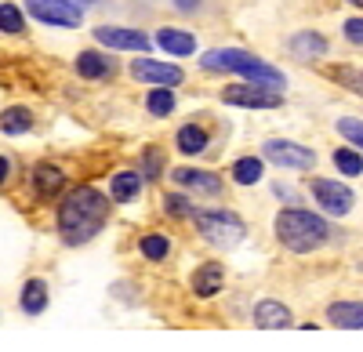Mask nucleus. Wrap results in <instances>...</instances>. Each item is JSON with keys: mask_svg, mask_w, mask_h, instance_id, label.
<instances>
[{"mask_svg": "<svg viewBox=\"0 0 363 352\" xmlns=\"http://www.w3.org/2000/svg\"><path fill=\"white\" fill-rule=\"evenodd\" d=\"M106 218H109V196H102L91 186H80L62 200V208H58V232H62L66 244L77 247V244H87L95 237L106 225Z\"/></svg>", "mask_w": 363, "mask_h": 352, "instance_id": "nucleus-1", "label": "nucleus"}, {"mask_svg": "<svg viewBox=\"0 0 363 352\" xmlns=\"http://www.w3.org/2000/svg\"><path fill=\"white\" fill-rule=\"evenodd\" d=\"M200 66L211 73H240V76H247V84H262V87H272V91L284 87V73L262 62V58H255L244 47H215L200 58Z\"/></svg>", "mask_w": 363, "mask_h": 352, "instance_id": "nucleus-2", "label": "nucleus"}, {"mask_svg": "<svg viewBox=\"0 0 363 352\" xmlns=\"http://www.w3.org/2000/svg\"><path fill=\"white\" fill-rule=\"evenodd\" d=\"M327 222L320 218V215H313V211H301V208H287V211H280V218H277V237H280V244L287 247V251H294V254H306V251H313V247H320L323 240H327Z\"/></svg>", "mask_w": 363, "mask_h": 352, "instance_id": "nucleus-3", "label": "nucleus"}, {"mask_svg": "<svg viewBox=\"0 0 363 352\" xmlns=\"http://www.w3.org/2000/svg\"><path fill=\"white\" fill-rule=\"evenodd\" d=\"M196 229H200V237L207 244H215V247H236L240 240H244V232L247 225L240 222L233 211H196Z\"/></svg>", "mask_w": 363, "mask_h": 352, "instance_id": "nucleus-4", "label": "nucleus"}, {"mask_svg": "<svg viewBox=\"0 0 363 352\" xmlns=\"http://www.w3.org/2000/svg\"><path fill=\"white\" fill-rule=\"evenodd\" d=\"M262 157L272 160L277 167H291V171H309L316 164L313 149H306V145H298V142H284V138H269L262 145Z\"/></svg>", "mask_w": 363, "mask_h": 352, "instance_id": "nucleus-5", "label": "nucleus"}, {"mask_svg": "<svg viewBox=\"0 0 363 352\" xmlns=\"http://www.w3.org/2000/svg\"><path fill=\"white\" fill-rule=\"evenodd\" d=\"M26 11L33 15L37 22L62 25V29H77L80 18H84L73 0H26Z\"/></svg>", "mask_w": 363, "mask_h": 352, "instance_id": "nucleus-6", "label": "nucleus"}, {"mask_svg": "<svg viewBox=\"0 0 363 352\" xmlns=\"http://www.w3.org/2000/svg\"><path fill=\"white\" fill-rule=\"evenodd\" d=\"M222 102L240 106V109H277L284 98H280V91L262 87V84H233L222 91Z\"/></svg>", "mask_w": 363, "mask_h": 352, "instance_id": "nucleus-7", "label": "nucleus"}, {"mask_svg": "<svg viewBox=\"0 0 363 352\" xmlns=\"http://www.w3.org/2000/svg\"><path fill=\"white\" fill-rule=\"evenodd\" d=\"M313 196L327 215H349L352 208V189L342 182H330V178H313Z\"/></svg>", "mask_w": 363, "mask_h": 352, "instance_id": "nucleus-8", "label": "nucleus"}, {"mask_svg": "<svg viewBox=\"0 0 363 352\" xmlns=\"http://www.w3.org/2000/svg\"><path fill=\"white\" fill-rule=\"evenodd\" d=\"M95 40L113 51H149V37L142 29H124V25H99Z\"/></svg>", "mask_w": 363, "mask_h": 352, "instance_id": "nucleus-9", "label": "nucleus"}, {"mask_svg": "<svg viewBox=\"0 0 363 352\" xmlns=\"http://www.w3.org/2000/svg\"><path fill=\"white\" fill-rule=\"evenodd\" d=\"M131 76L142 80V84H157V87L182 84V69L167 66V62H157V58H135V62H131Z\"/></svg>", "mask_w": 363, "mask_h": 352, "instance_id": "nucleus-10", "label": "nucleus"}, {"mask_svg": "<svg viewBox=\"0 0 363 352\" xmlns=\"http://www.w3.org/2000/svg\"><path fill=\"white\" fill-rule=\"evenodd\" d=\"M171 178L178 186H186L193 193H203V196H218L222 193V178L218 174H211V171H196V167H174L171 171Z\"/></svg>", "mask_w": 363, "mask_h": 352, "instance_id": "nucleus-11", "label": "nucleus"}, {"mask_svg": "<svg viewBox=\"0 0 363 352\" xmlns=\"http://www.w3.org/2000/svg\"><path fill=\"white\" fill-rule=\"evenodd\" d=\"M113 69H116L113 58L102 55V51H80V55H77V73H80L84 80H109Z\"/></svg>", "mask_w": 363, "mask_h": 352, "instance_id": "nucleus-12", "label": "nucleus"}, {"mask_svg": "<svg viewBox=\"0 0 363 352\" xmlns=\"http://www.w3.org/2000/svg\"><path fill=\"white\" fill-rule=\"evenodd\" d=\"M255 324H258L262 331H280V327H287V324H291V309H287L284 302L265 298V302H258V305H255Z\"/></svg>", "mask_w": 363, "mask_h": 352, "instance_id": "nucleus-13", "label": "nucleus"}, {"mask_svg": "<svg viewBox=\"0 0 363 352\" xmlns=\"http://www.w3.org/2000/svg\"><path fill=\"white\" fill-rule=\"evenodd\" d=\"M222 283H225V269L218 266V261H207V266H200V269L193 273V290H196L200 298L218 295Z\"/></svg>", "mask_w": 363, "mask_h": 352, "instance_id": "nucleus-14", "label": "nucleus"}, {"mask_svg": "<svg viewBox=\"0 0 363 352\" xmlns=\"http://www.w3.org/2000/svg\"><path fill=\"white\" fill-rule=\"evenodd\" d=\"M62 186H66L62 167H55V164H37L33 167V189H37V196H55V193H62Z\"/></svg>", "mask_w": 363, "mask_h": 352, "instance_id": "nucleus-15", "label": "nucleus"}, {"mask_svg": "<svg viewBox=\"0 0 363 352\" xmlns=\"http://www.w3.org/2000/svg\"><path fill=\"white\" fill-rule=\"evenodd\" d=\"M327 319L335 327H345V331H359L363 327V302H335L327 309Z\"/></svg>", "mask_w": 363, "mask_h": 352, "instance_id": "nucleus-16", "label": "nucleus"}, {"mask_svg": "<svg viewBox=\"0 0 363 352\" xmlns=\"http://www.w3.org/2000/svg\"><path fill=\"white\" fill-rule=\"evenodd\" d=\"M138 193H142V174H138V171H120V174H113L109 196H113L116 203H131V200H138Z\"/></svg>", "mask_w": 363, "mask_h": 352, "instance_id": "nucleus-17", "label": "nucleus"}, {"mask_svg": "<svg viewBox=\"0 0 363 352\" xmlns=\"http://www.w3.org/2000/svg\"><path fill=\"white\" fill-rule=\"evenodd\" d=\"M157 44L178 58H186V55H196V37L186 33V29H160L157 33Z\"/></svg>", "mask_w": 363, "mask_h": 352, "instance_id": "nucleus-18", "label": "nucleus"}, {"mask_svg": "<svg viewBox=\"0 0 363 352\" xmlns=\"http://www.w3.org/2000/svg\"><path fill=\"white\" fill-rule=\"evenodd\" d=\"M287 47H291L294 58H301V62H313V58H323L327 55V40L320 33H298V37H291Z\"/></svg>", "mask_w": 363, "mask_h": 352, "instance_id": "nucleus-19", "label": "nucleus"}, {"mask_svg": "<svg viewBox=\"0 0 363 352\" xmlns=\"http://www.w3.org/2000/svg\"><path fill=\"white\" fill-rule=\"evenodd\" d=\"M29 316H37V312H44V305H48V283L44 280H26V287H22V302H18Z\"/></svg>", "mask_w": 363, "mask_h": 352, "instance_id": "nucleus-20", "label": "nucleus"}, {"mask_svg": "<svg viewBox=\"0 0 363 352\" xmlns=\"http://www.w3.org/2000/svg\"><path fill=\"white\" fill-rule=\"evenodd\" d=\"M178 149L186 153V157H196V153H203L207 149V131L203 127H196V124H186V127H178Z\"/></svg>", "mask_w": 363, "mask_h": 352, "instance_id": "nucleus-21", "label": "nucleus"}, {"mask_svg": "<svg viewBox=\"0 0 363 352\" xmlns=\"http://www.w3.org/2000/svg\"><path fill=\"white\" fill-rule=\"evenodd\" d=\"M29 127H33V113H29V109L11 106V109L0 113V131H4V135H22Z\"/></svg>", "mask_w": 363, "mask_h": 352, "instance_id": "nucleus-22", "label": "nucleus"}, {"mask_svg": "<svg viewBox=\"0 0 363 352\" xmlns=\"http://www.w3.org/2000/svg\"><path fill=\"white\" fill-rule=\"evenodd\" d=\"M258 178H262V160H258V157H240V160L233 164V182L255 186Z\"/></svg>", "mask_w": 363, "mask_h": 352, "instance_id": "nucleus-23", "label": "nucleus"}, {"mask_svg": "<svg viewBox=\"0 0 363 352\" xmlns=\"http://www.w3.org/2000/svg\"><path fill=\"white\" fill-rule=\"evenodd\" d=\"M138 251H142L149 261H164V258L171 254V240H167V237H160V232H149V237H142Z\"/></svg>", "mask_w": 363, "mask_h": 352, "instance_id": "nucleus-24", "label": "nucleus"}, {"mask_svg": "<svg viewBox=\"0 0 363 352\" xmlns=\"http://www.w3.org/2000/svg\"><path fill=\"white\" fill-rule=\"evenodd\" d=\"M145 109L153 113V116H171V113H174V95H171V87H157V91L145 98Z\"/></svg>", "mask_w": 363, "mask_h": 352, "instance_id": "nucleus-25", "label": "nucleus"}, {"mask_svg": "<svg viewBox=\"0 0 363 352\" xmlns=\"http://www.w3.org/2000/svg\"><path fill=\"white\" fill-rule=\"evenodd\" d=\"M22 29H26L22 8L18 4H0V33H22Z\"/></svg>", "mask_w": 363, "mask_h": 352, "instance_id": "nucleus-26", "label": "nucleus"}, {"mask_svg": "<svg viewBox=\"0 0 363 352\" xmlns=\"http://www.w3.org/2000/svg\"><path fill=\"white\" fill-rule=\"evenodd\" d=\"M335 167H338L342 174H349V178H356V174L363 171V157H359L356 149H338V153H335Z\"/></svg>", "mask_w": 363, "mask_h": 352, "instance_id": "nucleus-27", "label": "nucleus"}, {"mask_svg": "<svg viewBox=\"0 0 363 352\" xmlns=\"http://www.w3.org/2000/svg\"><path fill=\"white\" fill-rule=\"evenodd\" d=\"M338 135L363 149V120H356V116H342V120H338Z\"/></svg>", "mask_w": 363, "mask_h": 352, "instance_id": "nucleus-28", "label": "nucleus"}, {"mask_svg": "<svg viewBox=\"0 0 363 352\" xmlns=\"http://www.w3.org/2000/svg\"><path fill=\"white\" fill-rule=\"evenodd\" d=\"M164 211L174 215V218H189V215H196V211H193V203H189L186 196H178V193H171V196L164 200Z\"/></svg>", "mask_w": 363, "mask_h": 352, "instance_id": "nucleus-29", "label": "nucleus"}, {"mask_svg": "<svg viewBox=\"0 0 363 352\" xmlns=\"http://www.w3.org/2000/svg\"><path fill=\"white\" fill-rule=\"evenodd\" d=\"M345 37H349L352 44H363V18H349V22H345Z\"/></svg>", "mask_w": 363, "mask_h": 352, "instance_id": "nucleus-30", "label": "nucleus"}, {"mask_svg": "<svg viewBox=\"0 0 363 352\" xmlns=\"http://www.w3.org/2000/svg\"><path fill=\"white\" fill-rule=\"evenodd\" d=\"M145 174H149V178H157V174H160V153L157 149H145Z\"/></svg>", "mask_w": 363, "mask_h": 352, "instance_id": "nucleus-31", "label": "nucleus"}, {"mask_svg": "<svg viewBox=\"0 0 363 352\" xmlns=\"http://www.w3.org/2000/svg\"><path fill=\"white\" fill-rule=\"evenodd\" d=\"M4 178H8V157H0V186H4Z\"/></svg>", "mask_w": 363, "mask_h": 352, "instance_id": "nucleus-32", "label": "nucleus"}, {"mask_svg": "<svg viewBox=\"0 0 363 352\" xmlns=\"http://www.w3.org/2000/svg\"><path fill=\"white\" fill-rule=\"evenodd\" d=\"M178 8H196V0H178Z\"/></svg>", "mask_w": 363, "mask_h": 352, "instance_id": "nucleus-33", "label": "nucleus"}, {"mask_svg": "<svg viewBox=\"0 0 363 352\" xmlns=\"http://www.w3.org/2000/svg\"><path fill=\"white\" fill-rule=\"evenodd\" d=\"M352 4H359V8H363V0H352Z\"/></svg>", "mask_w": 363, "mask_h": 352, "instance_id": "nucleus-34", "label": "nucleus"}, {"mask_svg": "<svg viewBox=\"0 0 363 352\" xmlns=\"http://www.w3.org/2000/svg\"><path fill=\"white\" fill-rule=\"evenodd\" d=\"M359 76H363V73H359Z\"/></svg>", "mask_w": 363, "mask_h": 352, "instance_id": "nucleus-35", "label": "nucleus"}]
</instances>
